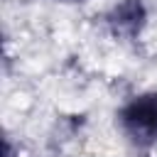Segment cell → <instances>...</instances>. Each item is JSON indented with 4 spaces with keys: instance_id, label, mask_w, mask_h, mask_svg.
I'll return each mask as SVG.
<instances>
[{
    "instance_id": "2",
    "label": "cell",
    "mask_w": 157,
    "mask_h": 157,
    "mask_svg": "<svg viewBox=\"0 0 157 157\" xmlns=\"http://www.w3.org/2000/svg\"><path fill=\"white\" fill-rule=\"evenodd\" d=\"M103 22L115 39L135 42V39H140V34L147 25V7L142 0H118L103 15Z\"/></svg>"
},
{
    "instance_id": "1",
    "label": "cell",
    "mask_w": 157,
    "mask_h": 157,
    "mask_svg": "<svg viewBox=\"0 0 157 157\" xmlns=\"http://www.w3.org/2000/svg\"><path fill=\"white\" fill-rule=\"evenodd\" d=\"M118 125L132 147L152 150L157 145V88L130 98L118 110Z\"/></svg>"
},
{
    "instance_id": "4",
    "label": "cell",
    "mask_w": 157,
    "mask_h": 157,
    "mask_svg": "<svg viewBox=\"0 0 157 157\" xmlns=\"http://www.w3.org/2000/svg\"><path fill=\"white\" fill-rule=\"evenodd\" d=\"M56 2H81V0H56Z\"/></svg>"
},
{
    "instance_id": "3",
    "label": "cell",
    "mask_w": 157,
    "mask_h": 157,
    "mask_svg": "<svg viewBox=\"0 0 157 157\" xmlns=\"http://www.w3.org/2000/svg\"><path fill=\"white\" fill-rule=\"evenodd\" d=\"M5 157H15V150H12V145H10V140L5 142Z\"/></svg>"
}]
</instances>
